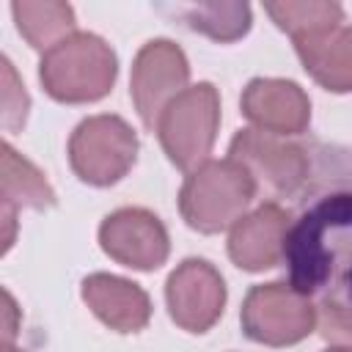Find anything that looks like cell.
<instances>
[{"label": "cell", "mask_w": 352, "mask_h": 352, "mask_svg": "<svg viewBox=\"0 0 352 352\" xmlns=\"http://www.w3.org/2000/svg\"><path fill=\"white\" fill-rule=\"evenodd\" d=\"M341 165L324 170V162L314 165L319 176L316 187L297 220L286 234L283 261L289 264V283L314 302H336L352 308V184L338 182Z\"/></svg>", "instance_id": "6da1fadb"}, {"label": "cell", "mask_w": 352, "mask_h": 352, "mask_svg": "<svg viewBox=\"0 0 352 352\" xmlns=\"http://www.w3.org/2000/svg\"><path fill=\"white\" fill-rule=\"evenodd\" d=\"M253 176L231 157L209 160L187 173L179 190V212L184 223L201 234H220L234 228L256 198Z\"/></svg>", "instance_id": "7a4b0ae2"}, {"label": "cell", "mask_w": 352, "mask_h": 352, "mask_svg": "<svg viewBox=\"0 0 352 352\" xmlns=\"http://www.w3.org/2000/svg\"><path fill=\"white\" fill-rule=\"evenodd\" d=\"M118 60L110 44L94 33H72L41 55L38 80L44 91L66 104L96 102L110 94Z\"/></svg>", "instance_id": "3957f363"}, {"label": "cell", "mask_w": 352, "mask_h": 352, "mask_svg": "<svg viewBox=\"0 0 352 352\" xmlns=\"http://www.w3.org/2000/svg\"><path fill=\"white\" fill-rule=\"evenodd\" d=\"M220 129V94L212 82H198L184 88L160 116L157 138L168 160L192 173L209 162L214 138Z\"/></svg>", "instance_id": "277c9868"}, {"label": "cell", "mask_w": 352, "mask_h": 352, "mask_svg": "<svg viewBox=\"0 0 352 352\" xmlns=\"http://www.w3.org/2000/svg\"><path fill=\"white\" fill-rule=\"evenodd\" d=\"M228 157L236 160L253 176L256 190H264L275 204L280 198H302L314 176V160L305 146L286 143L253 126L234 135Z\"/></svg>", "instance_id": "5b68a950"}, {"label": "cell", "mask_w": 352, "mask_h": 352, "mask_svg": "<svg viewBox=\"0 0 352 352\" xmlns=\"http://www.w3.org/2000/svg\"><path fill=\"white\" fill-rule=\"evenodd\" d=\"M138 135L121 116H91L69 138L72 170L94 187L121 182L138 160Z\"/></svg>", "instance_id": "8992f818"}, {"label": "cell", "mask_w": 352, "mask_h": 352, "mask_svg": "<svg viewBox=\"0 0 352 352\" xmlns=\"http://www.w3.org/2000/svg\"><path fill=\"white\" fill-rule=\"evenodd\" d=\"M242 330L250 341L264 346H289L316 330V302L292 283H258L242 302Z\"/></svg>", "instance_id": "52a82bcc"}, {"label": "cell", "mask_w": 352, "mask_h": 352, "mask_svg": "<svg viewBox=\"0 0 352 352\" xmlns=\"http://www.w3.org/2000/svg\"><path fill=\"white\" fill-rule=\"evenodd\" d=\"M187 80V55L170 38H151L138 50L129 77V96L146 129H157L162 110L184 88H190Z\"/></svg>", "instance_id": "ba28073f"}, {"label": "cell", "mask_w": 352, "mask_h": 352, "mask_svg": "<svg viewBox=\"0 0 352 352\" xmlns=\"http://www.w3.org/2000/svg\"><path fill=\"white\" fill-rule=\"evenodd\" d=\"M170 319L187 333H206L226 308V280L206 258H184L165 283Z\"/></svg>", "instance_id": "9c48e42d"}, {"label": "cell", "mask_w": 352, "mask_h": 352, "mask_svg": "<svg viewBox=\"0 0 352 352\" xmlns=\"http://www.w3.org/2000/svg\"><path fill=\"white\" fill-rule=\"evenodd\" d=\"M99 245L113 261L140 272L162 267L170 253L162 220L154 212L138 206H126L107 214L99 226Z\"/></svg>", "instance_id": "30bf717a"}, {"label": "cell", "mask_w": 352, "mask_h": 352, "mask_svg": "<svg viewBox=\"0 0 352 352\" xmlns=\"http://www.w3.org/2000/svg\"><path fill=\"white\" fill-rule=\"evenodd\" d=\"M239 104L253 129L267 135L292 138L302 135L311 124V99L292 80L256 77L245 85Z\"/></svg>", "instance_id": "8fae6325"}, {"label": "cell", "mask_w": 352, "mask_h": 352, "mask_svg": "<svg viewBox=\"0 0 352 352\" xmlns=\"http://www.w3.org/2000/svg\"><path fill=\"white\" fill-rule=\"evenodd\" d=\"M289 226H292L289 209L275 201H267L258 209L248 212L228 234L231 261L248 272H261L280 264Z\"/></svg>", "instance_id": "7c38bea8"}, {"label": "cell", "mask_w": 352, "mask_h": 352, "mask_svg": "<svg viewBox=\"0 0 352 352\" xmlns=\"http://www.w3.org/2000/svg\"><path fill=\"white\" fill-rule=\"evenodd\" d=\"M82 300L85 305L116 333H138L151 319V300L148 294L118 275L94 272L82 280Z\"/></svg>", "instance_id": "4fadbf2b"}, {"label": "cell", "mask_w": 352, "mask_h": 352, "mask_svg": "<svg viewBox=\"0 0 352 352\" xmlns=\"http://www.w3.org/2000/svg\"><path fill=\"white\" fill-rule=\"evenodd\" d=\"M302 69L327 91H352V25H333L322 33L294 38Z\"/></svg>", "instance_id": "5bb4252c"}, {"label": "cell", "mask_w": 352, "mask_h": 352, "mask_svg": "<svg viewBox=\"0 0 352 352\" xmlns=\"http://www.w3.org/2000/svg\"><path fill=\"white\" fill-rule=\"evenodd\" d=\"M0 204L8 212L19 209H50L55 206V190L44 173L25 160L11 143H3V176H0Z\"/></svg>", "instance_id": "9a60e30c"}, {"label": "cell", "mask_w": 352, "mask_h": 352, "mask_svg": "<svg viewBox=\"0 0 352 352\" xmlns=\"http://www.w3.org/2000/svg\"><path fill=\"white\" fill-rule=\"evenodd\" d=\"M11 14L16 22V30L25 36V41L33 50H52L72 33H77L74 22V8L69 3H55V0H14Z\"/></svg>", "instance_id": "2e32d148"}, {"label": "cell", "mask_w": 352, "mask_h": 352, "mask_svg": "<svg viewBox=\"0 0 352 352\" xmlns=\"http://www.w3.org/2000/svg\"><path fill=\"white\" fill-rule=\"evenodd\" d=\"M184 28L198 30L214 41H236L250 30L248 3H192V6H162Z\"/></svg>", "instance_id": "e0dca14e"}, {"label": "cell", "mask_w": 352, "mask_h": 352, "mask_svg": "<svg viewBox=\"0 0 352 352\" xmlns=\"http://www.w3.org/2000/svg\"><path fill=\"white\" fill-rule=\"evenodd\" d=\"M264 11L275 19V25L280 30H286L294 38H302V36H314V33H322L333 25H341L344 22V8L338 3H292V0H283V3H267Z\"/></svg>", "instance_id": "ac0fdd59"}, {"label": "cell", "mask_w": 352, "mask_h": 352, "mask_svg": "<svg viewBox=\"0 0 352 352\" xmlns=\"http://www.w3.org/2000/svg\"><path fill=\"white\" fill-rule=\"evenodd\" d=\"M0 66H3V129L6 132H19L28 121L30 96H28L22 80L16 77L14 63L6 55H3Z\"/></svg>", "instance_id": "d6986e66"}, {"label": "cell", "mask_w": 352, "mask_h": 352, "mask_svg": "<svg viewBox=\"0 0 352 352\" xmlns=\"http://www.w3.org/2000/svg\"><path fill=\"white\" fill-rule=\"evenodd\" d=\"M319 314V333L333 346H349L352 349V308L336 305V302H316Z\"/></svg>", "instance_id": "ffe728a7"}, {"label": "cell", "mask_w": 352, "mask_h": 352, "mask_svg": "<svg viewBox=\"0 0 352 352\" xmlns=\"http://www.w3.org/2000/svg\"><path fill=\"white\" fill-rule=\"evenodd\" d=\"M16 302L11 297L8 289H3V344H14V336H16Z\"/></svg>", "instance_id": "44dd1931"}, {"label": "cell", "mask_w": 352, "mask_h": 352, "mask_svg": "<svg viewBox=\"0 0 352 352\" xmlns=\"http://www.w3.org/2000/svg\"><path fill=\"white\" fill-rule=\"evenodd\" d=\"M3 352H25V349H16L14 344H3Z\"/></svg>", "instance_id": "7402d4cb"}, {"label": "cell", "mask_w": 352, "mask_h": 352, "mask_svg": "<svg viewBox=\"0 0 352 352\" xmlns=\"http://www.w3.org/2000/svg\"><path fill=\"white\" fill-rule=\"evenodd\" d=\"M327 352H352L349 346H333V349H327Z\"/></svg>", "instance_id": "603a6c76"}]
</instances>
